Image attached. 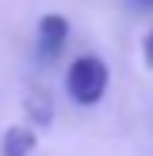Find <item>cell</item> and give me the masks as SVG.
<instances>
[{"instance_id":"6","label":"cell","mask_w":153,"mask_h":156,"mask_svg":"<svg viewBox=\"0 0 153 156\" xmlns=\"http://www.w3.org/2000/svg\"><path fill=\"white\" fill-rule=\"evenodd\" d=\"M140 3H147V7H153V0H140Z\"/></svg>"},{"instance_id":"5","label":"cell","mask_w":153,"mask_h":156,"mask_svg":"<svg viewBox=\"0 0 153 156\" xmlns=\"http://www.w3.org/2000/svg\"><path fill=\"white\" fill-rule=\"evenodd\" d=\"M143 60H147V66L153 70V27H150V33L143 37Z\"/></svg>"},{"instance_id":"4","label":"cell","mask_w":153,"mask_h":156,"mask_svg":"<svg viewBox=\"0 0 153 156\" xmlns=\"http://www.w3.org/2000/svg\"><path fill=\"white\" fill-rule=\"evenodd\" d=\"M27 116H30L37 126H47L50 116H53V103H50V93L43 87H37L27 93Z\"/></svg>"},{"instance_id":"3","label":"cell","mask_w":153,"mask_h":156,"mask_svg":"<svg viewBox=\"0 0 153 156\" xmlns=\"http://www.w3.org/2000/svg\"><path fill=\"white\" fill-rule=\"evenodd\" d=\"M37 146V133L30 126H10L3 133V156H30Z\"/></svg>"},{"instance_id":"1","label":"cell","mask_w":153,"mask_h":156,"mask_svg":"<svg viewBox=\"0 0 153 156\" xmlns=\"http://www.w3.org/2000/svg\"><path fill=\"white\" fill-rule=\"evenodd\" d=\"M107 83H110V70L100 57H77V60L67 66V93L73 103L80 106H93L100 103L107 93Z\"/></svg>"},{"instance_id":"2","label":"cell","mask_w":153,"mask_h":156,"mask_svg":"<svg viewBox=\"0 0 153 156\" xmlns=\"http://www.w3.org/2000/svg\"><path fill=\"white\" fill-rule=\"evenodd\" d=\"M70 40V20L63 13H43L40 23H37V53L43 63H53L63 53Z\"/></svg>"}]
</instances>
